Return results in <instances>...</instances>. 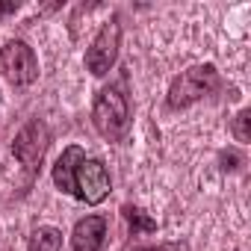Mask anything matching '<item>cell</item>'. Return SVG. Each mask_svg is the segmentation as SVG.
<instances>
[{
    "instance_id": "cell-1",
    "label": "cell",
    "mask_w": 251,
    "mask_h": 251,
    "mask_svg": "<svg viewBox=\"0 0 251 251\" xmlns=\"http://www.w3.org/2000/svg\"><path fill=\"white\" fill-rule=\"evenodd\" d=\"M92 124L106 142H121L130 130V98L124 80L103 86L92 100Z\"/></svg>"
},
{
    "instance_id": "cell-2",
    "label": "cell",
    "mask_w": 251,
    "mask_h": 251,
    "mask_svg": "<svg viewBox=\"0 0 251 251\" xmlns=\"http://www.w3.org/2000/svg\"><path fill=\"white\" fill-rule=\"evenodd\" d=\"M219 89H222V74L216 71V65H210V62L192 65L172 80L166 103H169V109H186V106L216 95Z\"/></svg>"
},
{
    "instance_id": "cell-3",
    "label": "cell",
    "mask_w": 251,
    "mask_h": 251,
    "mask_svg": "<svg viewBox=\"0 0 251 251\" xmlns=\"http://www.w3.org/2000/svg\"><path fill=\"white\" fill-rule=\"evenodd\" d=\"M0 77H6L12 86L24 89L39 80V59L36 50L24 39H12L0 48Z\"/></svg>"
},
{
    "instance_id": "cell-4",
    "label": "cell",
    "mask_w": 251,
    "mask_h": 251,
    "mask_svg": "<svg viewBox=\"0 0 251 251\" xmlns=\"http://www.w3.org/2000/svg\"><path fill=\"white\" fill-rule=\"evenodd\" d=\"M118 48H121V18L118 15H112L100 30H98V36L92 39V45H89V50H86V71L92 74V77H103V74H109V68L115 65V59H118Z\"/></svg>"
},
{
    "instance_id": "cell-5",
    "label": "cell",
    "mask_w": 251,
    "mask_h": 251,
    "mask_svg": "<svg viewBox=\"0 0 251 251\" xmlns=\"http://www.w3.org/2000/svg\"><path fill=\"white\" fill-rule=\"evenodd\" d=\"M48 145H50V130H48V124L42 118H33L27 121L24 127L15 133L12 139V157L27 169V172H36L39 163L45 160L48 154Z\"/></svg>"
},
{
    "instance_id": "cell-6",
    "label": "cell",
    "mask_w": 251,
    "mask_h": 251,
    "mask_svg": "<svg viewBox=\"0 0 251 251\" xmlns=\"http://www.w3.org/2000/svg\"><path fill=\"white\" fill-rule=\"evenodd\" d=\"M109 189H112V180H109L106 166L100 160H89L86 157L77 166V175H74V198L89 204V207H95V204H100L109 195Z\"/></svg>"
},
{
    "instance_id": "cell-7",
    "label": "cell",
    "mask_w": 251,
    "mask_h": 251,
    "mask_svg": "<svg viewBox=\"0 0 251 251\" xmlns=\"http://www.w3.org/2000/svg\"><path fill=\"white\" fill-rule=\"evenodd\" d=\"M103 239H106V219L86 216L71 230V251H100Z\"/></svg>"
},
{
    "instance_id": "cell-8",
    "label": "cell",
    "mask_w": 251,
    "mask_h": 251,
    "mask_svg": "<svg viewBox=\"0 0 251 251\" xmlns=\"http://www.w3.org/2000/svg\"><path fill=\"white\" fill-rule=\"evenodd\" d=\"M83 160H86V151H83L80 145H68V148L59 154V160L53 163V172H50L53 186H56L59 192L74 195V175H77V166H80Z\"/></svg>"
},
{
    "instance_id": "cell-9",
    "label": "cell",
    "mask_w": 251,
    "mask_h": 251,
    "mask_svg": "<svg viewBox=\"0 0 251 251\" xmlns=\"http://www.w3.org/2000/svg\"><path fill=\"white\" fill-rule=\"evenodd\" d=\"M59 248H62V230H56L50 225H42L30 233L27 251H59Z\"/></svg>"
},
{
    "instance_id": "cell-10",
    "label": "cell",
    "mask_w": 251,
    "mask_h": 251,
    "mask_svg": "<svg viewBox=\"0 0 251 251\" xmlns=\"http://www.w3.org/2000/svg\"><path fill=\"white\" fill-rule=\"evenodd\" d=\"M121 216L127 219L133 236H136V233H154V230H157V222H154L145 210H139V207H133V204H124V207H121Z\"/></svg>"
},
{
    "instance_id": "cell-11",
    "label": "cell",
    "mask_w": 251,
    "mask_h": 251,
    "mask_svg": "<svg viewBox=\"0 0 251 251\" xmlns=\"http://www.w3.org/2000/svg\"><path fill=\"white\" fill-rule=\"evenodd\" d=\"M248 124H251V109H239L236 118H233V124H230V133H233V139H236L239 145H245V142L251 139Z\"/></svg>"
},
{
    "instance_id": "cell-12",
    "label": "cell",
    "mask_w": 251,
    "mask_h": 251,
    "mask_svg": "<svg viewBox=\"0 0 251 251\" xmlns=\"http://www.w3.org/2000/svg\"><path fill=\"white\" fill-rule=\"evenodd\" d=\"M219 163H222L225 172H239V169L245 166V157H242L239 151H222V154H219Z\"/></svg>"
},
{
    "instance_id": "cell-13",
    "label": "cell",
    "mask_w": 251,
    "mask_h": 251,
    "mask_svg": "<svg viewBox=\"0 0 251 251\" xmlns=\"http://www.w3.org/2000/svg\"><path fill=\"white\" fill-rule=\"evenodd\" d=\"M133 251H183L180 242H163V245H139Z\"/></svg>"
},
{
    "instance_id": "cell-14",
    "label": "cell",
    "mask_w": 251,
    "mask_h": 251,
    "mask_svg": "<svg viewBox=\"0 0 251 251\" xmlns=\"http://www.w3.org/2000/svg\"><path fill=\"white\" fill-rule=\"evenodd\" d=\"M18 0H0V21H3L6 15H12V12H18Z\"/></svg>"
}]
</instances>
